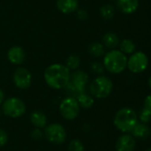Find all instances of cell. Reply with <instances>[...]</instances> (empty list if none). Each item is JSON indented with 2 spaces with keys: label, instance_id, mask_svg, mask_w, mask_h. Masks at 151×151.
<instances>
[{
  "label": "cell",
  "instance_id": "1",
  "mask_svg": "<svg viewBox=\"0 0 151 151\" xmlns=\"http://www.w3.org/2000/svg\"><path fill=\"white\" fill-rule=\"evenodd\" d=\"M70 74V70L65 65L53 64L45 69L44 79L52 88L61 89L69 84Z\"/></svg>",
  "mask_w": 151,
  "mask_h": 151
},
{
  "label": "cell",
  "instance_id": "2",
  "mask_svg": "<svg viewBox=\"0 0 151 151\" xmlns=\"http://www.w3.org/2000/svg\"><path fill=\"white\" fill-rule=\"evenodd\" d=\"M138 121L139 119L136 111L129 107H124L118 110L113 119L115 127L125 134L130 133Z\"/></svg>",
  "mask_w": 151,
  "mask_h": 151
},
{
  "label": "cell",
  "instance_id": "3",
  "mask_svg": "<svg viewBox=\"0 0 151 151\" xmlns=\"http://www.w3.org/2000/svg\"><path fill=\"white\" fill-rule=\"evenodd\" d=\"M103 65L111 73L118 74L127 67V58L125 54L117 50H111L104 55Z\"/></svg>",
  "mask_w": 151,
  "mask_h": 151
},
{
  "label": "cell",
  "instance_id": "4",
  "mask_svg": "<svg viewBox=\"0 0 151 151\" xmlns=\"http://www.w3.org/2000/svg\"><path fill=\"white\" fill-rule=\"evenodd\" d=\"M90 94L95 98L103 99L108 97L113 90V82L107 76L101 75L95 78L89 87Z\"/></svg>",
  "mask_w": 151,
  "mask_h": 151
},
{
  "label": "cell",
  "instance_id": "5",
  "mask_svg": "<svg viewBox=\"0 0 151 151\" xmlns=\"http://www.w3.org/2000/svg\"><path fill=\"white\" fill-rule=\"evenodd\" d=\"M2 110L4 115L17 119L26 112V105L23 101L17 97H10L2 104Z\"/></svg>",
  "mask_w": 151,
  "mask_h": 151
},
{
  "label": "cell",
  "instance_id": "6",
  "mask_svg": "<svg viewBox=\"0 0 151 151\" xmlns=\"http://www.w3.org/2000/svg\"><path fill=\"white\" fill-rule=\"evenodd\" d=\"M44 137L47 141L54 145L62 144L67 138V133L65 128L58 123H53L44 128Z\"/></svg>",
  "mask_w": 151,
  "mask_h": 151
},
{
  "label": "cell",
  "instance_id": "7",
  "mask_svg": "<svg viewBox=\"0 0 151 151\" xmlns=\"http://www.w3.org/2000/svg\"><path fill=\"white\" fill-rule=\"evenodd\" d=\"M89 81L88 74L83 70H76L70 74V80L69 84L65 88H69V90L77 93V96L80 93L85 92V87Z\"/></svg>",
  "mask_w": 151,
  "mask_h": 151
},
{
  "label": "cell",
  "instance_id": "8",
  "mask_svg": "<svg viewBox=\"0 0 151 151\" xmlns=\"http://www.w3.org/2000/svg\"><path fill=\"white\" fill-rule=\"evenodd\" d=\"M80 111V106L75 97L69 96L64 98L60 104V113L67 120L75 119Z\"/></svg>",
  "mask_w": 151,
  "mask_h": 151
},
{
  "label": "cell",
  "instance_id": "9",
  "mask_svg": "<svg viewBox=\"0 0 151 151\" xmlns=\"http://www.w3.org/2000/svg\"><path fill=\"white\" fill-rule=\"evenodd\" d=\"M149 66V58L142 51L133 52L127 59V68L133 73H141Z\"/></svg>",
  "mask_w": 151,
  "mask_h": 151
},
{
  "label": "cell",
  "instance_id": "10",
  "mask_svg": "<svg viewBox=\"0 0 151 151\" xmlns=\"http://www.w3.org/2000/svg\"><path fill=\"white\" fill-rule=\"evenodd\" d=\"M13 82L15 86L20 89H27L32 82V75L30 72L24 67H18L13 73Z\"/></svg>",
  "mask_w": 151,
  "mask_h": 151
},
{
  "label": "cell",
  "instance_id": "11",
  "mask_svg": "<svg viewBox=\"0 0 151 151\" xmlns=\"http://www.w3.org/2000/svg\"><path fill=\"white\" fill-rule=\"evenodd\" d=\"M136 147L135 138L129 134L121 135L116 142L117 151H134Z\"/></svg>",
  "mask_w": 151,
  "mask_h": 151
},
{
  "label": "cell",
  "instance_id": "12",
  "mask_svg": "<svg viewBox=\"0 0 151 151\" xmlns=\"http://www.w3.org/2000/svg\"><path fill=\"white\" fill-rule=\"evenodd\" d=\"M26 58V54L24 50L20 46H12L9 49L7 52V58L10 63L13 65H20L24 62Z\"/></svg>",
  "mask_w": 151,
  "mask_h": 151
},
{
  "label": "cell",
  "instance_id": "13",
  "mask_svg": "<svg viewBox=\"0 0 151 151\" xmlns=\"http://www.w3.org/2000/svg\"><path fill=\"white\" fill-rule=\"evenodd\" d=\"M56 6L58 10L64 14H70L78 8L77 0H57Z\"/></svg>",
  "mask_w": 151,
  "mask_h": 151
},
{
  "label": "cell",
  "instance_id": "14",
  "mask_svg": "<svg viewBox=\"0 0 151 151\" xmlns=\"http://www.w3.org/2000/svg\"><path fill=\"white\" fill-rule=\"evenodd\" d=\"M117 6L125 14H132L139 8V0H117Z\"/></svg>",
  "mask_w": 151,
  "mask_h": 151
},
{
  "label": "cell",
  "instance_id": "15",
  "mask_svg": "<svg viewBox=\"0 0 151 151\" xmlns=\"http://www.w3.org/2000/svg\"><path fill=\"white\" fill-rule=\"evenodd\" d=\"M130 133L134 138L146 139L150 135L151 129L147 124L138 121V123L134 126Z\"/></svg>",
  "mask_w": 151,
  "mask_h": 151
},
{
  "label": "cell",
  "instance_id": "16",
  "mask_svg": "<svg viewBox=\"0 0 151 151\" xmlns=\"http://www.w3.org/2000/svg\"><path fill=\"white\" fill-rule=\"evenodd\" d=\"M138 119L140 122L145 124H148L151 120V94L145 98L143 107L138 115Z\"/></svg>",
  "mask_w": 151,
  "mask_h": 151
},
{
  "label": "cell",
  "instance_id": "17",
  "mask_svg": "<svg viewBox=\"0 0 151 151\" xmlns=\"http://www.w3.org/2000/svg\"><path fill=\"white\" fill-rule=\"evenodd\" d=\"M30 122L36 128H44L46 126L47 119L44 113L40 111H34L30 114Z\"/></svg>",
  "mask_w": 151,
  "mask_h": 151
},
{
  "label": "cell",
  "instance_id": "18",
  "mask_svg": "<svg viewBox=\"0 0 151 151\" xmlns=\"http://www.w3.org/2000/svg\"><path fill=\"white\" fill-rule=\"evenodd\" d=\"M102 41H103V45L109 49H115L117 46H118L120 42L118 36L112 32H109L105 34L102 37Z\"/></svg>",
  "mask_w": 151,
  "mask_h": 151
},
{
  "label": "cell",
  "instance_id": "19",
  "mask_svg": "<svg viewBox=\"0 0 151 151\" xmlns=\"http://www.w3.org/2000/svg\"><path fill=\"white\" fill-rule=\"evenodd\" d=\"M76 99L77 100V103H78L79 106H81V107H83L85 109H90L94 104L93 96H91V95L86 94L85 92L78 94L77 96Z\"/></svg>",
  "mask_w": 151,
  "mask_h": 151
},
{
  "label": "cell",
  "instance_id": "20",
  "mask_svg": "<svg viewBox=\"0 0 151 151\" xmlns=\"http://www.w3.org/2000/svg\"><path fill=\"white\" fill-rule=\"evenodd\" d=\"M88 52L93 58H101L105 55V47L101 42H93L89 45Z\"/></svg>",
  "mask_w": 151,
  "mask_h": 151
},
{
  "label": "cell",
  "instance_id": "21",
  "mask_svg": "<svg viewBox=\"0 0 151 151\" xmlns=\"http://www.w3.org/2000/svg\"><path fill=\"white\" fill-rule=\"evenodd\" d=\"M118 45L120 48V51H122L124 54H133L135 51V44L130 39L123 40L122 42H119Z\"/></svg>",
  "mask_w": 151,
  "mask_h": 151
},
{
  "label": "cell",
  "instance_id": "22",
  "mask_svg": "<svg viewBox=\"0 0 151 151\" xmlns=\"http://www.w3.org/2000/svg\"><path fill=\"white\" fill-rule=\"evenodd\" d=\"M101 16L105 19H111L115 15V9L112 4H107L101 7L100 9Z\"/></svg>",
  "mask_w": 151,
  "mask_h": 151
},
{
  "label": "cell",
  "instance_id": "23",
  "mask_svg": "<svg viewBox=\"0 0 151 151\" xmlns=\"http://www.w3.org/2000/svg\"><path fill=\"white\" fill-rule=\"evenodd\" d=\"M80 62H81V60H80L79 56L73 54V55H70L67 58L65 65L69 70H77L79 67V65H80Z\"/></svg>",
  "mask_w": 151,
  "mask_h": 151
},
{
  "label": "cell",
  "instance_id": "24",
  "mask_svg": "<svg viewBox=\"0 0 151 151\" xmlns=\"http://www.w3.org/2000/svg\"><path fill=\"white\" fill-rule=\"evenodd\" d=\"M69 151H85V146L81 141L74 139L69 144Z\"/></svg>",
  "mask_w": 151,
  "mask_h": 151
},
{
  "label": "cell",
  "instance_id": "25",
  "mask_svg": "<svg viewBox=\"0 0 151 151\" xmlns=\"http://www.w3.org/2000/svg\"><path fill=\"white\" fill-rule=\"evenodd\" d=\"M91 70L97 74H102L105 71V67L103 64L100 62H93L91 64Z\"/></svg>",
  "mask_w": 151,
  "mask_h": 151
},
{
  "label": "cell",
  "instance_id": "26",
  "mask_svg": "<svg viewBox=\"0 0 151 151\" xmlns=\"http://www.w3.org/2000/svg\"><path fill=\"white\" fill-rule=\"evenodd\" d=\"M8 142V135L6 132L0 128V148L4 147Z\"/></svg>",
  "mask_w": 151,
  "mask_h": 151
},
{
  "label": "cell",
  "instance_id": "27",
  "mask_svg": "<svg viewBox=\"0 0 151 151\" xmlns=\"http://www.w3.org/2000/svg\"><path fill=\"white\" fill-rule=\"evenodd\" d=\"M31 137L34 139V140H40L43 135H44V133L40 130V128H35L32 132H31Z\"/></svg>",
  "mask_w": 151,
  "mask_h": 151
},
{
  "label": "cell",
  "instance_id": "28",
  "mask_svg": "<svg viewBox=\"0 0 151 151\" xmlns=\"http://www.w3.org/2000/svg\"><path fill=\"white\" fill-rule=\"evenodd\" d=\"M77 17L80 19H85L87 17V12L85 11H84V10H79L77 12Z\"/></svg>",
  "mask_w": 151,
  "mask_h": 151
},
{
  "label": "cell",
  "instance_id": "29",
  "mask_svg": "<svg viewBox=\"0 0 151 151\" xmlns=\"http://www.w3.org/2000/svg\"><path fill=\"white\" fill-rule=\"evenodd\" d=\"M4 101V91L0 88V104H2Z\"/></svg>",
  "mask_w": 151,
  "mask_h": 151
},
{
  "label": "cell",
  "instance_id": "30",
  "mask_svg": "<svg viewBox=\"0 0 151 151\" xmlns=\"http://www.w3.org/2000/svg\"><path fill=\"white\" fill-rule=\"evenodd\" d=\"M149 86H150V88L151 89V76L150 77V79H149Z\"/></svg>",
  "mask_w": 151,
  "mask_h": 151
},
{
  "label": "cell",
  "instance_id": "31",
  "mask_svg": "<svg viewBox=\"0 0 151 151\" xmlns=\"http://www.w3.org/2000/svg\"><path fill=\"white\" fill-rule=\"evenodd\" d=\"M145 151H151V149H149V150H146Z\"/></svg>",
  "mask_w": 151,
  "mask_h": 151
},
{
  "label": "cell",
  "instance_id": "32",
  "mask_svg": "<svg viewBox=\"0 0 151 151\" xmlns=\"http://www.w3.org/2000/svg\"><path fill=\"white\" fill-rule=\"evenodd\" d=\"M0 117H1V111H0Z\"/></svg>",
  "mask_w": 151,
  "mask_h": 151
}]
</instances>
